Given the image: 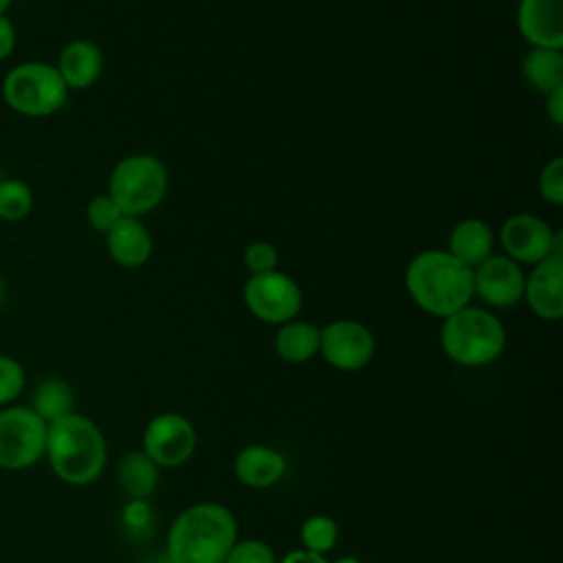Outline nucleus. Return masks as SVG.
Segmentation results:
<instances>
[{
    "mask_svg": "<svg viewBox=\"0 0 563 563\" xmlns=\"http://www.w3.org/2000/svg\"><path fill=\"white\" fill-rule=\"evenodd\" d=\"M238 541V519L220 501H198L178 512L165 539L169 563H222Z\"/></svg>",
    "mask_w": 563,
    "mask_h": 563,
    "instance_id": "obj_1",
    "label": "nucleus"
},
{
    "mask_svg": "<svg viewBox=\"0 0 563 563\" xmlns=\"http://www.w3.org/2000/svg\"><path fill=\"white\" fill-rule=\"evenodd\" d=\"M405 288L422 312L444 319L473 303V268L446 249H427L409 260Z\"/></svg>",
    "mask_w": 563,
    "mask_h": 563,
    "instance_id": "obj_2",
    "label": "nucleus"
},
{
    "mask_svg": "<svg viewBox=\"0 0 563 563\" xmlns=\"http://www.w3.org/2000/svg\"><path fill=\"white\" fill-rule=\"evenodd\" d=\"M44 457L57 479L70 486H88L106 468V435L88 416L73 411L48 422Z\"/></svg>",
    "mask_w": 563,
    "mask_h": 563,
    "instance_id": "obj_3",
    "label": "nucleus"
},
{
    "mask_svg": "<svg viewBox=\"0 0 563 563\" xmlns=\"http://www.w3.org/2000/svg\"><path fill=\"white\" fill-rule=\"evenodd\" d=\"M440 347L462 367H484L501 356L506 328L493 310L468 303L442 319Z\"/></svg>",
    "mask_w": 563,
    "mask_h": 563,
    "instance_id": "obj_4",
    "label": "nucleus"
},
{
    "mask_svg": "<svg viewBox=\"0 0 563 563\" xmlns=\"http://www.w3.org/2000/svg\"><path fill=\"white\" fill-rule=\"evenodd\" d=\"M167 185L169 174L163 161L152 154H130L112 167L106 194L123 216L143 218L163 202Z\"/></svg>",
    "mask_w": 563,
    "mask_h": 563,
    "instance_id": "obj_5",
    "label": "nucleus"
},
{
    "mask_svg": "<svg viewBox=\"0 0 563 563\" xmlns=\"http://www.w3.org/2000/svg\"><path fill=\"white\" fill-rule=\"evenodd\" d=\"M4 103L24 117H51L68 99V86L53 64L24 62L2 79Z\"/></svg>",
    "mask_w": 563,
    "mask_h": 563,
    "instance_id": "obj_6",
    "label": "nucleus"
},
{
    "mask_svg": "<svg viewBox=\"0 0 563 563\" xmlns=\"http://www.w3.org/2000/svg\"><path fill=\"white\" fill-rule=\"evenodd\" d=\"M46 422L26 405L0 411V468L22 471L37 464L46 449Z\"/></svg>",
    "mask_w": 563,
    "mask_h": 563,
    "instance_id": "obj_7",
    "label": "nucleus"
},
{
    "mask_svg": "<svg viewBox=\"0 0 563 563\" xmlns=\"http://www.w3.org/2000/svg\"><path fill=\"white\" fill-rule=\"evenodd\" d=\"M242 297L249 312L271 325H282L297 319L303 306V292L299 284L279 268L271 273L249 275L242 288Z\"/></svg>",
    "mask_w": 563,
    "mask_h": 563,
    "instance_id": "obj_8",
    "label": "nucleus"
},
{
    "mask_svg": "<svg viewBox=\"0 0 563 563\" xmlns=\"http://www.w3.org/2000/svg\"><path fill=\"white\" fill-rule=\"evenodd\" d=\"M497 238L504 255L521 266H534L550 255H563V233L554 231L541 216L534 213H515L506 218Z\"/></svg>",
    "mask_w": 563,
    "mask_h": 563,
    "instance_id": "obj_9",
    "label": "nucleus"
},
{
    "mask_svg": "<svg viewBox=\"0 0 563 563\" xmlns=\"http://www.w3.org/2000/svg\"><path fill=\"white\" fill-rule=\"evenodd\" d=\"M198 433L194 422L176 411L156 413L143 429L141 451L158 468H176L194 457Z\"/></svg>",
    "mask_w": 563,
    "mask_h": 563,
    "instance_id": "obj_10",
    "label": "nucleus"
},
{
    "mask_svg": "<svg viewBox=\"0 0 563 563\" xmlns=\"http://www.w3.org/2000/svg\"><path fill=\"white\" fill-rule=\"evenodd\" d=\"M376 352L372 330L356 319H334L319 328V354L339 372L367 367Z\"/></svg>",
    "mask_w": 563,
    "mask_h": 563,
    "instance_id": "obj_11",
    "label": "nucleus"
},
{
    "mask_svg": "<svg viewBox=\"0 0 563 563\" xmlns=\"http://www.w3.org/2000/svg\"><path fill=\"white\" fill-rule=\"evenodd\" d=\"M526 273L504 253L488 255L473 268V297L488 308H512L523 301Z\"/></svg>",
    "mask_w": 563,
    "mask_h": 563,
    "instance_id": "obj_12",
    "label": "nucleus"
},
{
    "mask_svg": "<svg viewBox=\"0 0 563 563\" xmlns=\"http://www.w3.org/2000/svg\"><path fill=\"white\" fill-rule=\"evenodd\" d=\"M523 301L543 321L563 317V255H550L526 273Z\"/></svg>",
    "mask_w": 563,
    "mask_h": 563,
    "instance_id": "obj_13",
    "label": "nucleus"
},
{
    "mask_svg": "<svg viewBox=\"0 0 563 563\" xmlns=\"http://www.w3.org/2000/svg\"><path fill=\"white\" fill-rule=\"evenodd\" d=\"M517 29L530 46L563 51V0H521Z\"/></svg>",
    "mask_w": 563,
    "mask_h": 563,
    "instance_id": "obj_14",
    "label": "nucleus"
},
{
    "mask_svg": "<svg viewBox=\"0 0 563 563\" xmlns=\"http://www.w3.org/2000/svg\"><path fill=\"white\" fill-rule=\"evenodd\" d=\"M286 457L268 444H246L233 457V475L246 488H271L286 475Z\"/></svg>",
    "mask_w": 563,
    "mask_h": 563,
    "instance_id": "obj_15",
    "label": "nucleus"
},
{
    "mask_svg": "<svg viewBox=\"0 0 563 563\" xmlns=\"http://www.w3.org/2000/svg\"><path fill=\"white\" fill-rule=\"evenodd\" d=\"M106 249L112 262L123 268H139L143 266L154 251L152 233L141 222V218L123 216L114 229L106 233Z\"/></svg>",
    "mask_w": 563,
    "mask_h": 563,
    "instance_id": "obj_16",
    "label": "nucleus"
},
{
    "mask_svg": "<svg viewBox=\"0 0 563 563\" xmlns=\"http://www.w3.org/2000/svg\"><path fill=\"white\" fill-rule=\"evenodd\" d=\"M55 68L68 90H86L101 77L103 53L90 40H70L59 51Z\"/></svg>",
    "mask_w": 563,
    "mask_h": 563,
    "instance_id": "obj_17",
    "label": "nucleus"
},
{
    "mask_svg": "<svg viewBox=\"0 0 563 563\" xmlns=\"http://www.w3.org/2000/svg\"><path fill=\"white\" fill-rule=\"evenodd\" d=\"M446 251L468 268H475L495 253V233L488 222L479 218H464L453 227Z\"/></svg>",
    "mask_w": 563,
    "mask_h": 563,
    "instance_id": "obj_18",
    "label": "nucleus"
},
{
    "mask_svg": "<svg viewBox=\"0 0 563 563\" xmlns=\"http://www.w3.org/2000/svg\"><path fill=\"white\" fill-rule=\"evenodd\" d=\"M273 347L284 363H290V365L306 363L319 354V328L301 319L286 321L277 325Z\"/></svg>",
    "mask_w": 563,
    "mask_h": 563,
    "instance_id": "obj_19",
    "label": "nucleus"
},
{
    "mask_svg": "<svg viewBox=\"0 0 563 563\" xmlns=\"http://www.w3.org/2000/svg\"><path fill=\"white\" fill-rule=\"evenodd\" d=\"M161 468L141 451H130L117 466V482L132 501H145L158 486Z\"/></svg>",
    "mask_w": 563,
    "mask_h": 563,
    "instance_id": "obj_20",
    "label": "nucleus"
},
{
    "mask_svg": "<svg viewBox=\"0 0 563 563\" xmlns=\"http://www.w3.org/2000/svg\"><path fill=\"white\" fill-rule=\"evenodd\" d=\"M523 79L543 97L563 88V51L530 46L521 62Z\"/></svg>",
    "mask_w": 563,
    "mask_h": 563,
    "instance_id": "obj_21",
    "label": "nucleus"
},
{
    "mask_svg": "<svg viewBox=\"0 0 563 563\" xmlns=\"http://www.w3.org/2000/svg\"><path fill=\"white\" fill-rule=\"evenodd\" d=\"M73 387L64 378H44L37 383L31 396V409L48 424L62 416L73 413L75 409Z\"/></svg>",
    "mask_w": 563,
    "mask_h": 563,
    "instance_id": "obj_22",
    "label": "nucleus"
},
{
    "mask_svg": "<svg viewBox=\"0 0 563 563\" xmlns=\"http://www.w3.org/2000/svg\"><path fill=\"white\" fill-rule=\"evenodd\" d=\"M299 539H301V548L317 552V554H325L336 545L339 539V523L323 512L310 515L303 519L301 528H299Z\"/></svg>",
    "mask_w": 563,
    "mask_h": 563,
    "instance_id": "obj_23",
    "label": "nucleus"
},
{
    "mask_svg": "<svg viewBox=\"0 0 563 563\" xmlns=\"http://www.w3.org/2000/svg\"><path fill=\"white\" fill-rule=\"evenodd\" d=\"M33 209V191L20 178H0V220L20 222Z\"/></svg>",
    "mask_w": 563,
    "mask_h": 563,
    "instance_id": "obj_24",
    "label": "nucleus"
},
{
    "mask_svg": "<svg viewBox=\"0 0 563 563\" xmlns=\"http://www.w3.org/2000/svg\"><path fill=\"white\" fill-rule=\"evenodd\" d=\"M26 385V372L13 356L0 354V407L11 405Z\"/></svg>",
    "mask_w": 563,
    "mask_h": 563,
    "instance_id": "obj_25",
    "label": "nucleus"
},
{
    "mask_svg": "<svg viewBox=\"0 0 563 563\" xmlns=\"http://www.w3.org/2000/svg\"><path fill=\"white\" fill-rule=\"evenodd\" d=\"M537 189L545 202H550L554 207L563 205V158L561 156L550 158L541 167L539 178H537Z\"/></svg>",
    "mask_w": 563,
    "mask_h": 563,
    "instance_id": "obj_26",
    "label": "nucleus"
},
{
    "mask_svg": "<svg viewBox=\"0 0 563 563\" xmlns=\"http://www.w3.org/2000/svg\"><path fill=\"white\" fill-rule=\"evenodd\" d=\"M86 218H88V224L99 231V233H108L110 229L117 227V222L123 218V211L119 209V205L108 196V194H101V196H95L90 202H88V209H86Z\"/></svg>",
    "mask_w": 563,
    "mask_h": 563,
    "instance_id": "obj_27",
    "label": "nucleus"
},
{
    "mask_svg": "<svg viewBox=\"0 0 563 563\" xmlns=\"http://www.w3.org/2000/svg\"><path fill=\"white\" fill-rule=\"evenodd\" d=\"M242 262L251 275L271 273V271H277L279 266V251L268 240H255L244 249Z\"/></svg>",
    "mask_w": 563,
    "mask_h": 563,
    "instance_id": "obj_28",
    "label": "nucleus"
},
{
    "mask_svg": "<svg viewBox=\"0 0 563 563\" xmlns=\"http://www.w3.org/2000/svg\"><path fill=\"white\" fill-rule=\"evenodd\" d=\"M222 563H277V556L262 539H238Z\"/></svg>",
    "mask_w": 563,
    "mask_h": 563,
    "instance_id": "obj_29",
    "label": "nucleus"
},
{
    "mask_svg": "<svg viewBox=\"0 0 563 563\" xmlns=\"http://www.w3.org/2000/svg\"><path fill=\"white\" fill-rule=\"evenodd\" d=\"M15 48V29L7 15H0V62H4Z\"/></svg>",
    "mask_w": 563,
    "mask_h": 563,
    "instance_id": "obj_30",
    "label": "nucleus"
},
{
    "mask_svg": "<svg viewBox=\"0 0 563 563\" xmlns=\"http://www.w3.org/2000/svg\"><path fill=\"white\" fill-rule=\"evenodd\" d=\"M277 563H330V561L325 559V554H317L306 548H295L286 552L282 559H277Z\"/></svg>",
    "mask_w": 563,
    "mask_h": 563,
    "instance_id": "obj_31",
    "label": "nucleus"
},
{
    "mask_svg": "<svg viewBox=\"0 0 563 563\" xmlns=\"http://www.w3.org/2000/svg\"><path fill=\"white\" fill-rule=\"evenodd\" d=\"M545 112L554 125H563V88L545 95Z\"/></svg>",
    "mask_w": 563,
    "mask_h": 563,
    "instance_id": "obj_32",
    "label": "nucleus"
},
{
    "mask_svg": "<svg viewBox=\"0 0 563 563\" xmlns=\"http://www.w3.org/2000/svg\"><path fill=\"white\" fill-rule=\"evenodd\" d=\"M330 563H363V561H361V559H356V556L345 554V556H339V559H334V561H330Z\"/></svg>",
    "mask_w": 563,
    "mask_h": 563,
    "instance_id": "obj_33",
    "label": "nucleus"
},
{
    "mask_svg": "<svg viewBox=\"0 0 563 563\" xmlns=\"http://www.w3.org/2000/svg\"><path fill=\"white\" fill-rule=\"evenodd\" d=\"M9 4H11V0H0V15H4V11L9 9Z\"/></svg>",
    "mask_w": 563,
    "mask_h": 563,
    "instance_id": "obj_34",
    "label": "nucleus"
},
{
    "mask_svg": "<svg viewBox=\"0 0 563 563\" xmlns=\"http://www.w3.org/2000/svg\"><path fill=\"white\" fill-rule=\"evenodd\" d=\"M2 303H4V284L0 279V308H2Z\"/></svg>",
    "mask_w": 563,
    "mask_h": 563,
    "instance_id": "obj_35",
    "label": "nucleus"
}]
</instances>
